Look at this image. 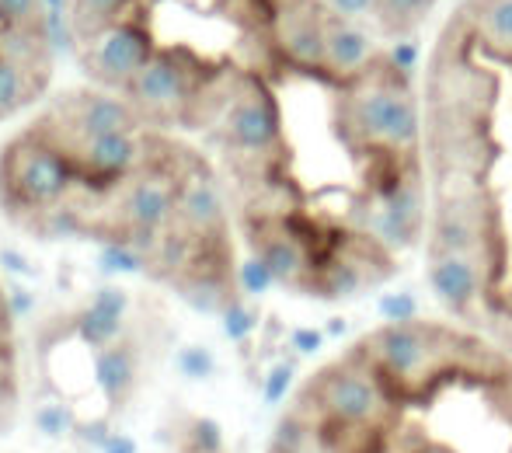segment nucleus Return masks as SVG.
Masks as SVG:
<instances>
[{"label": "nucleus", "instance_id": "nucleus-1", "mask_svg": "<svg viewBox=\"0 0 512 453\" xmlns=\"http://www.w3.org/2000/svg\"><path fill=\"white\" fill-rule=\"evenodd\" d=\"M0 213L35 241L115 251L206 311L237 304L216 164L95 84L46 98L0 143Z\"/></svg>", "mask_w": 512, "mask_h": 453}, {"label": "nucleus", "instance_id": "nucleus-11", "mask_svg": "<svg viewBox=\"0 0 512 453\" xmlns=\"http://www.w3.org/2000/svg\"><path fill=\"white\" fill-rule=\"evenodd\" d=\"M269 453H342V450H338L304 412L290 408V412L283 415V422L276 426V433H272Z\"/></svg>", "mask_w": 512, "mask_h": 453}, {"label": "nucleus", "instance_id": "nucleus-5", "mask_svg": "<svg viewBox=\"0 0 512 453\" xmlns=\"http://www.w3.org/2000/svg\"><path fill=\"white\" fill-rule=\"evenodd\" d=\"M304 412L342 453H356V443H380L398 422L401 401L359 352L321 366L297 398Z\"/></svg>", "mask_w": 512, "mask_h": 453}, {"label": "nucleus", "instance_id": "nucleus-2", "mask_svg": "<svg viewBox=\"0 0 512 453\" xmlns=\"http://www.w3.org/2000/svg\"><path fill=\"white\" fill-rule=\"evenodd\" d=\"M283 4L290 0H63L60 35L84 81L147 126L209 140L244 84L283 77Z\"/></svg>", "mask_w": 512, "mask_h": 453}, {"label": "nucleus", "instance_id": "nucleus-12", "mask_svg": "<svg viewBox=\"0 0 512 453\" xmlns=\"http://www.w3.org/2000/svg\"><path fill=\"white\" fill-rule=\"evenodd\" d=\"M436 0H373V21L384 28L387 35H408L429 18Z\"/></svg>", "mask_w": 512, "mask_h": 453}, {"label": "nucleus", "instance_id": "nucleus-9", "mask_svg": "<svg viewBox=\"0 0 512 453\" xmlns=\"http://www.w3.org/2000/svg\"><path fill=\"white\" fill-rule=\"evenodd\" d=\"M453 25L474 49L512 63V0H464L453 14Z\"/></svg>", "mask_w": 512, "mask_h": 453}, {"label": "nucleus", "instance_id": "nucleus-10", "mask_svg": "<svg viewBox=\"0 0 512 453\" xmlns=\"http://www.w3.org/2000/svg\"><path fill=\"white\" fill-rule=\"evenodd\" d=\"M21 398V345L18 325H14L11 297L0 279V433L14 422Z\"/></svg>", "mask_w": 512, "mask_h": 453}, {"label": "nucleus", "instance_id": "nucleus-13", "mask_svg": "<svg viewBox=\"0 0 512 453\" xmlns=\"http://www.w3.org/2000/svg\"><path fill=\"white\" fill-rule=\"evenodd\" d=\"M331 11L345 14V18H359V14H373V0H324Z\"/></svg>", "mask_w": 512, "mask_h": 453}, {"label": "nucleus", "instance_id": "nucleus-3", "mask_svg": "<svg viewBox=\"0 0 512 453\" xmlns=\"http://www.w3.org/2000/svg\"><path fill=\"white\" fill-rule=\"evenodd\" d=\"M352 352H359L384 377L401 405L429 401L432 394L457 380L495 387L512 377V363H506V356L495 352L485 339L464 328L422 318L387 321L377 332L363 335L352 345Z\"/></svg>", "mask_w": 512, "mask_h": 453}, {"label": "nucleus", "instance_id": "nucleus-6", "mask_svg": "<svg viewBox=\"0 0 512 453\" xmlns=\"http://www.w3.org/2000/svg\"><path fill=\"white\" fill-rule=\"evenodd\" d=\"M60 25L49 0H0V126L49 98Z\"/></svg>", "mask_w": 512, "mask_h": 453}, {"label": "nucleus", "instance_id": "nucleus-8", "mask_svg": "<svg viewBox=\"0 0 512 453\" xmlns=\"http://www.w3.org/2000/svg\"><path fill=\"white\" fill-rule=\"evenodd\" d=\"M321 42H324V81L331 88H342V84L356 81L380 56L370 32L356 18H345V14L331 11L328 4H324Z\"/></svg>", "mask_w": 512, "mask_h": 453}, {"label": "nucleus", "instance_id": "nucleus-14", "mask_svg": "<svg viewBox=\"0 0 512 453\" xmlns=\"http://www.w3.org/2000/svg\"><path fill=\"white\" fill-rule=\"evenodd\" d=\"M492 391H495V398H502V412H506V419L512 422V377L502 380V384H495Z\"/></svg>", "mask_w": 512, "mask_h": 453}, {"label": "nucleus", "instance_id": "nucleus-15", "mask_svg": "<svg viewBox=\"0 0 512 453\" xmlns=\"http://www.w3.org/2000/svg\"><path fill=\"white\" fill-rule=\"evenodd\" d=\"M411 453H450V450H443V447H432V443H422L418 450H411Z\"/></svg>", "mask_w": 512, "mask_h": 453}, {"label": "nucleus", "instance_id": "nucleus-7", "mask_svg": "<svg viewBox=\"0 0 512 453\" xmlns=\"http://www.w3.org/2000/svg\"><path fill=\"white\" fill-rule=\"evenodd\" d=\"M429 283L432 293L443 300L446 311H453L464 321H485L499 307L495 304L499 283L478 262H471L464 255L429 251Z\"/></svg>", "mask_w": 512, "mask_h": 453}, {"label": "nucleus", "instance_id": "nucleus-16", "mask_svg": "<svg viewBox=\"0 0 512 453\" xmlns=\"http://www.w3.org/2000/svg\"><path fill=\"white\" fill-rule=\"evenodd\" d=\"M436 4H439V0H436Z\"/></svg>", "mask_w": 512, "mask_h": 453}, {"label": "nucleus", "instance_id": "nucleus-4", "mask_svg": "<svg viewBox=\"0 0 512 453\" xmlns=\"http://www.w3.org/2000/svg\"><path fill=\"white\" fill-rule=\"evenodd\" d=\"M335 133L366 164L418 161L422 112L408 70L380 53L356 81L335 88Z\"/></svg>", "mask_w": 512, "mask_h": 453}]
</instances>
